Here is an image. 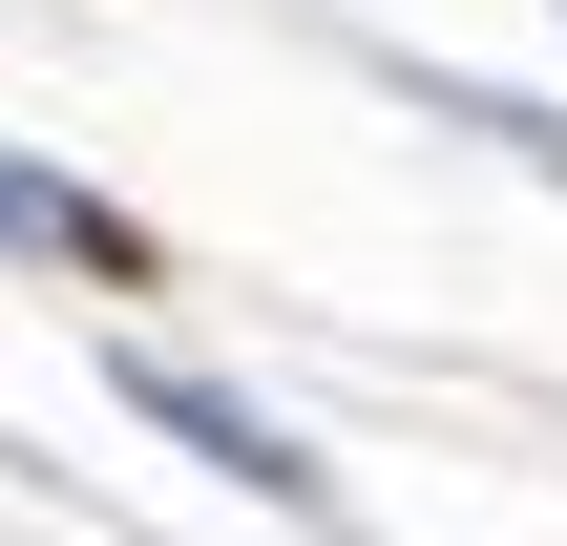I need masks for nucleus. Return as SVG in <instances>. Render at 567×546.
Here are the masks:
<instances>
[{"label": "nucleus", "instance_id": "nucleus-1", "mask_svg": "<svg viewBox=\"0 0 567 546\" xmlns=\"http://www.w3.org/2000/svg\"><path fill=\"white\" fill-rule=\"evenodd\" d=\"M126 400H147V421H168V442H189V463H231V484H252V505H316V463H295V442H274V421H252V400H210V379H168V358H126Z\"/></svg>", "mask_w": 567, "mask_h": 546}, {"label": "nucleus", "instance_id": "nucleus-2", "mask_svg": "<svg viewBox=\"0 0 567 546\" xmlns=\"http://www.w3.org/2000/svg\"><path fill=\"white\" fill-rule=\"evenodd\" d=\"M0 253H42V274H84V295H147V231L84 210L63 168H0Z\"/></svg>", "mask_w": 567, "mask_h": 546}]
</instances>
